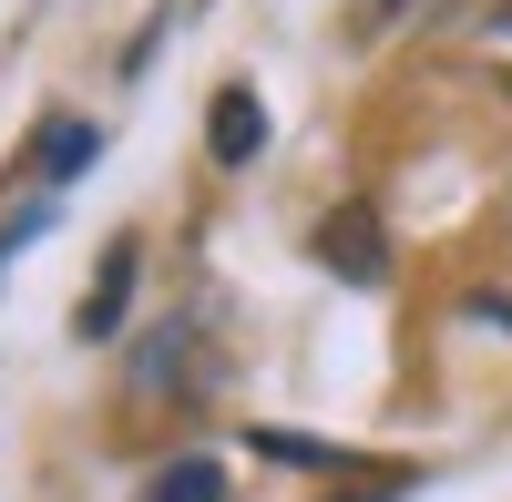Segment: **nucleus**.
Listing matches in <instances>:
<instances>
[{"label":"nucleus","instance_id":"7","mask_svg":"<svg viewBox=\"0 0 512 502\" xmlns=\"http://www.w3.org/2000/svg\"><path fill=\"white\" fill-rule=\"evenodd\" d=\"M400 11H410V0H359V31H390Z\"/></svg>","mask_w":512,"mask_h":502},{"label":"nucleus","instance_id":"4","mask_svg":"<svg viewBox=\"0 0 512 502\" xmlns=\"http://www.w3.org/2000/svg\"><path fill=\"white\" fill-rule=\"evenodd\" d=\"M144 502H226V462H205V451H195V462H164L144 482Z\"/></svg>","mask_w":512,"mask_h":502},{"label":"nucleus","instance_id":"1","mask_svg":"<svg viewBox=\"0 0 512 502\" xmlns=\"http://www.w3.org/2000/svg\"><path fill=\"white\" fill-rule=\"evenodd\" d=\"M318 267H338L349 287H379L390 277V226H379V205H338V216H318Z\"/></svg>","mask_w":512,"mask_h":502},{"label":"nucleus","instance_id":"5","mask_svg":"<svg viewBox=\"0 0 512 502\" xmlns=\"http://www.w3.org/2000/svg\"><path fill=\"white\" fill-rule=\"evenodd\" d=\"M256 451H267V462H297V472H349V451H328V441H297V431H256Z\"/></svg>","mask_w":512,"mask_h":502},{"label":"nucleus","instance_id":"6","mask_svg":"<svg viewBox=\"0 0 512 502\" xmlns=\"http://www.w3.org/2000/svg\"><path fill=\"white\" fill-rule=\"evenodd\" d=\"M93 164V123H52L41 134V175H82Z\"/></svg>","mask_w":512,"mask_h":502},{"label":"nucleus","instance_id":"3","mask_svg":"<svg viewBox=\"0 0 512 502\" xmlns=\"http://www.w3.org/2000/svg\"><path fill=\"white\" fill-rule=\"evenodd\" d=\"M123 298H134V246L113 236V257L93 267V298H82V318H72V328H82V339H113V318H123Z\"/></svg>","mask_w":512,"mask_h":502},{"label":"nucleus","instance_id":"2","mask_svg":"<svg viewBox=\"0 0 512 502\" xmlns=\"http://www.w3.org/2000/svg\"><path fill=\"white\" fill-rule=\"evenodd\" d=\"M205 144H216V164H256V144H267V103H256L246 82H226V93L205 103Z\"/></svg>","mask_w":512,"mask_h":502}]
</instances>
